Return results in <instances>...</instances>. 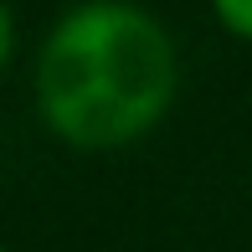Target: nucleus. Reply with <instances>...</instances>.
Instances as JSON below:
<instances>
[{
	"label": "nucleus",
	"mask_w": 252,
	"mask_h": 252,
	"mask_svg": "<svg viewBox=\"0 0 252 252\" xmlns=\"http://www.w3.org/2000/svg\"><path fill=\"white\" fill-rule=\"evenodd\" d=\"M10 52H16V21H10V10H5V0H0V72H5V62H10Z\"/></svg>",
	"instance_id": "obj_3"
},
{
	"label": "nucleus",
	"mask_w": 252,
	"mask_h": 252,
	"mask_svg": "<svg viewBox=\"0 0 252 252\" xmlns=\"http://www.w3.org/2000/svg\"><path fill=\"white\" fill-rule=\"evenodd\" d=\"M175 41L134 0H83L47 31L36 108L72 150H124L175 103Z\"/></svg>",
	"instance_id": "obj_1"
},
{
	"label": "nucleus",
	"mask_w": 252,
	"mask_h": 252,
	"mask_svg": "<svg viewBox=\"0 0 252 252\" xmlns=\"http://www.w3.org/2000/svg\"><path fill=\"white\" fill-rule=\"evenodd\" d=\"M211 10H216V21H221L232 36L252 41V0H211Z\"/></svg>",
	"instance_id": "obj_2"
},
{
	"label": "nucleus",
	"mask_w": 252,
	"mask_h": 252,
	"mask_svg": "<svg viewBox=\"0 0 252 252\" xmlns=\"http://www.w3.org/2000/svg\"><path fill=\"white\" fill-rule=\"evenodd\" d=\"M0 252H5V247H0Z\"/></svg>",
	"instance_id": "obj_4"
}]
</instances>
